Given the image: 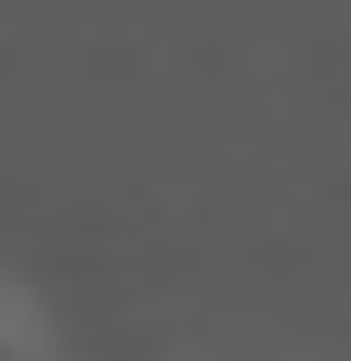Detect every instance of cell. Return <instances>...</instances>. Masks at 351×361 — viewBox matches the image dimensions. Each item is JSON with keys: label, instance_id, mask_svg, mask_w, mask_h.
<instances>
[{"label": "cell", "instance_id": "6da1fadb", "mask_svg": "<svg viewBox=\"0 0 351 361\" xmlns=\"http://www.w3.org/2000/svg\"><path fill=\"white\" fill-rule=\"evenodd\" d=\"M0 352H19V324H10V315H0Z\"/></svg>", "mask_w": 351, "mask_h": 361}]
</instances>
